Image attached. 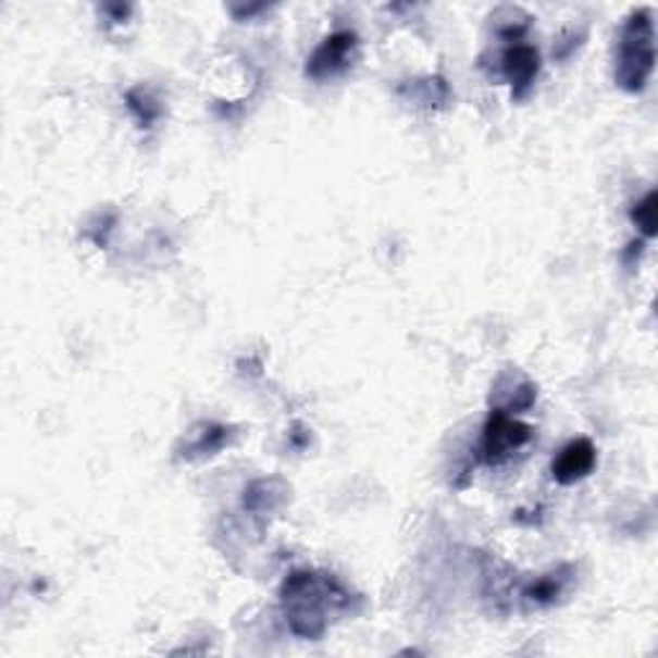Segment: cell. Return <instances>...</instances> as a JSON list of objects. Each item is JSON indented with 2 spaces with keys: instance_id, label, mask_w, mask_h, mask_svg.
I'll list each match as a JSON object with an SVG mask.
<instances>
[{
  "instance_id": "6da1fadb",
  "label": "cell",
  "mask_w": 658,
  "mask_h": 658,
  "mask_svg": "<svg viewBox=\"0 0 658 658\" xmlns=\"http://www.w3.org/2000/svg\"><path fill=\"white\" fill-rule=\"evenodd\" d=\"M348 592L335 579L296 571L283 582L281 603L288 625L301 638H320L330 628L332 614L348 605Z\"/></svg>"
},
{
  "instance_id": "7a4b0ae2",
  "label": "cell",
  "mask_w": 658,
  "mask_h": 658,
  "mask_svg": "<svg viewBox=\"0 0 658 658\" xmlns=\"http://www.w3.org/2000/svg\"><path fill=\"white\" fill-rule=\"evenodd\" d=\"M654 21H650V13L646 9H641L622 26L614 80L620 83V88L631 90V94H641L646 88L650 73H654Z\"/></svg>"
},
{
  "instance_id": "3957f363",
  "label": "cell",
  "mask_w": 658,
  "mask_h": 658,
  "mask_svg": "<svg viewBox=\"0 0 658 658\" xmlns=\"http://www.w3.org/2000/svg\"><path fill=\"white\" fill-rule=\"evenodd\" d=\"M530 437H533V430L527 424L518 422L505 409H494L486 420L484 437H481V461L489 465L505 463L514 450L530 443Z\"/></svg>"
},
{
  "instance_id": "277c9868",
  "label": "cell",
  "mask_w": 658,
  "mask_h": 658,
  "mask_svg": "<svg viewBox=\"0 0 658 658\" xmlns=\"http://www.w3.org/2000/svg\"><path fill=\"white\" fill-rule=\"evenodd\" d=\"M358 47V37L352 32H337L314 49L307 62V75L311 80H327L350 67L352 52Z\"/></svg>"
},
{
  "instance_id": "5b68a950",
  "label": "cell",
  "mask_w": 658,
  "mask_h": 658,
  "mask_svg": "<svg viewBox=\"0 0 658 658\" xmlns=\"http://www.w3.org/2000/svg\"><path fill=\"white\" fill-rule=\"evenodd\" d=\"M594 465H597V450H594L592 440L579 437V440L569 443L558 452V458L554 461V479L563 486L576 484V481L589 476Z\"/></svg>"
},
{
  "instance_id": "8992f818",
  "label": "cell",
  "mask_w": 658,
  "mask_h": 658,
  "mask_svg": "<svg viewBox=\"0 0 658 658\" xmlns=\"http://www.w3.org/2000/svg\"><path fill=\"white\" fill-rule=\"evenodd\" d=\"M501 70L514 85V98H522L541 73V54L530 45H512L501 57Z\"/></svg>"
},
{
  "instance_id": "52a82bcc",
  "label": "cell",
  "mask_w": 658,
  "mask_h": 658,
  "mask_svg": "<svg viewBox=\"0 0 658 658\" xmlns=\"http://www.w3.org/2000/svg\"><path fill=\"white\" fill-rule=\"evenodd\" d=\"M656 203H658L656 190H650V194L643 198L641 203H635V209L631 211V219L635 222V226H638L646 237H656V209H658Z\"/></svg>"
},
{
  "instance_id": "ba28073f",
  "label": "cell",
  "mask_w": 658,
  "mask_h": 658,
  "mask_svg": "<svg viewBox=\"0 0 658 658\" xmlns=\"http://www.w3.org/2000/svg\"><path fill=\"white\" fill-rule=\"evenodd\" d=\"M126 101H129V109L137 113V119L145 126H150L160 116V105L145 90H132V94H126Z\"/></svg>"
},
{
  "instance_id": "9c48e42d",
  "label": "cell",
  "mask_w": 658,
  "mask_h": 658,
  "mask_svg": "<svg viewBox=\"0 0 658 658\" xmlns=\"http://www.w3.org/2000/svg\"><path fill=\"white\" fill-rule=\"evenodd\" d=\"M561 592H563L561 576H546V579H541L537 584L530 586L527 597L537 605H550V603H556L558 594H561Z\"/></svg>"
},
{
  "instance_id": "30bf717a",
  "label": "cell",
  "mask_w": 658,
  "mask_h": 658,
  "mask_svg": "<svg viewBox=\"0 0 658 658\" xmlns=\"http://www.w3.org/2000/svg\"><path fill=\"white\" fill-rule=\"evenodd\" d=\"M226 433H229V430H226V427H211L209 433L203 435L201 440H198L190 450L207 452V456H211V452L219 450V448H222V445L226 443Z\"/></svg>"
}]
</instances>
